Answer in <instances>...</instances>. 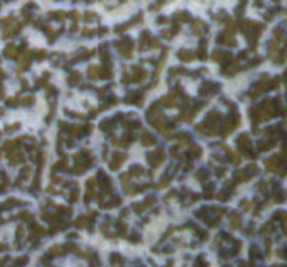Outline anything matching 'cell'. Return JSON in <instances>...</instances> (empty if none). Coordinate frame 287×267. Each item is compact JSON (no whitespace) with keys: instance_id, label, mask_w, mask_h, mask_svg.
Wrapping results in <instances>:
<instances>
[{"instance_id":"277c9868","label":"cell","mask_w":287,"mask_h":267,"mask_svg":"<svg viewBox=\"0 0 287 267\" xmlns=\"http://www.w3.org/2000/svg\"><path fill=\"white\" fill-rule=\"evenodd\" d=\"M179 57H181V59H188V57H191V54L186 53V51H182V53H179Z\"/></svg>"},{"instance_id":"6da1fadb","label":"cell","mask_w":287,"mask_h":267,"mask_svg":"<svg viewBox=\"0 0 287 267\" xmlns=\"http://www.w3.org/2000/svg\"><path fill=\"white\" fill-rule=\"evenodd\" d=\"M162 156H164L162 150H156L154 154H150L149 156V164L150 166H157L160 161H162Z\"/></svg>"},{"instance_id":"3957f363","label":"cell","mask_w":287,"mask_h":267,"mask_svg":"<svg viewBox=\"0 0 287 267\" xmlns=\"http://www.w3.org/2000/svg\"><path fill=\"white\" fill-rule=\"evenodd\" d=\"M142 142H144V146H150V144H154V137L145 132L144 134V137H142Z\"/></svg>"},{"instance_id":"7a4b0ae2","label":"cell","mask_w":287,"mask_h":267,"mask_svg":"<svg viewBox=\"0 0 287 267\" xmlns=\"http://www.w3.org/2000/svg\"><path fill=\"white\" fill-rule=\"evenodd\" d=\"M238 144H240V147L242 149H247V150H250V140H248V137L247 135H242L238 139Z\"/></svg>"}]
</instances>
